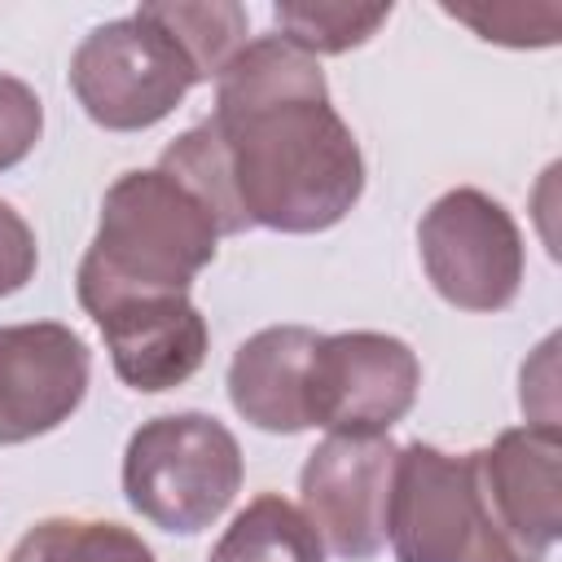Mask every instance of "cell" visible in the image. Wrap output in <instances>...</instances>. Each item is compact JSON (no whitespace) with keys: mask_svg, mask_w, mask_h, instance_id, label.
Masks as SVG:
<instances>
[{"mask_svg":"<svg viewBox=\"0 0 562 562\" xmlns=\"http://www.w3.org/2000/svg\"><path fill=\"white\" fill-rule=\"evenodd\" d=\"M206 123L246 224L325 233L364 193V154L334 110L316 57L281 35L246 40L233 53Z\"/></svg>","mask_w":562,"mask_h":562,"instance_id":"6da1fadb","label":"cell"},{"mask_svg":"<svg viewBox=\"0 0 562 562\" xmlns=\"http://www.w3.org/2000/svg\"><path fill=\"white\" fill-rule=\"evenodd\" d=\"M215 246L220 228L193 189L162 167L123 171L105 189L97 237L79 259V307L92 316L132 294H189Z\"/></svg>","mask_w":562,"mask_h":562,"instance_id":"7a4b0ae2","label":"cell"},{"mask_svg":"<svg viewBox=\"0 0 562 562\" xmlns=\"http://www.w3.org/2000/svg\"><path fill=\"white\" fill-rule=\"evenodd\" d=\"M386 540L395 562H544L496 518L479 452L452 457L422 439L395 457Z\"/></svg>","mask_w":562,"mask_h":562,"instance_id":"3957f363","label":"cell"},{"mask_svg":"<svg viewBox=\"0 0 562 562\" xmlns=\"http://www.w3.org/2000/svg\"><path fill=\"white\" fill-rule=\"evenodd\" d=\"M241 487L237 435L211 413H162L149 417L123 452V496L127 505L171 531H206Z\"/></svg>","mask_w":562,"mask_h":562,"instance_id":"277c9868","label":"cell"},{"mask_svg":"<svg viewBox=\"0 0 562 562\" xmlns=\"http://www.w3.org/2000/svg\"><path fill=\"white\" fill-rule=\"evenodd\" d=\"M193 83L202 79L184 48L140 9L92 26L70 57V92L105 132H140L162 123Z\"/></svg>","mask_w":562,"mask_h":562,"instance_id":"5b68a950","label":"cell"},{"mask_svg":"<svg viewBox=\"0 0 562 562\" xmlns=\"http://www.w3.org/2000/svg\"><path fill=\"white\" fill-rule=\"evenodd\" d=\"M422 268L435 294L461 312H501L522 285V233L483 189H448L417 224Z\"/></svg>","mask_w":562,"mask_h":562,"instance_id":"8992f818","label":"cell"},{"mask_svg":"<svg viewBox=\"0 0 562 562\" xmlns=\"http://www.w3.org/2000/svg\"><path fill=\"white\" fill-rule=\"evenodd\" d=\"M422 386L413 347L395 334H321L307 364V426L329 435H386Z\"/></svg>","mask_w":562,"mask_h":562,"instance_id":"52a82bcc","label":"cell"},{"mask_svg":"<svg viewBox=\"0 0 562 562\" xmlns=\"http://www.w3.org/2000/svg\"><path fill=\"white\" fill-rule=\"evenodd\" d=\"M400 448L386 435H329L299 470L303 514L347 562L378 558L386 544V505Z\"/></svg>","mask_w":562,"mask_h":562,"instance_id":"ba28073f","label":"cell"},{"mask_svg":"<svg viewBox=\"0 0 562 562\" xmlns=\"http://www.w3.org/2000/svg\"><path fill=\"white\" fill-rule=\"evenodd\" d=\"M92 356L70 325H0V448L57 430L88 395Z\"/></svg>","mask_w":562,"mask_h":562,"instance_id":"9c48e42d","label":"cell"},{"mask_svg":"<svg viewBox=\"0 0 562 562\" xmlns=\"http://www.w3.org/2000/svg\"><path fill=\"white\" fill-rule=\"evenodd\" d=\"M114 373L132 391H171L189 382L211 347V329L189 294H132L92 312Z\"/></svg>","mask_w":562,"mask_h":562,"instance_id":"30bf717a","label":"cell"},{"mask_svg":"<svg viewBox=\"0 0 562 562\" xmlns=\"http://www.w3.org/2000/svg\"><path fill=\"white\" fill-rule=\"evenodd\" d=\"M558 465L562 439L553 426H514L501 430L492 448H479V470L496 518L522 549L540 558L553 549L562 531Z\"/></svg>","mask_w":562,"mask_h":562,"instance_id":"8fae6325","label":"cell"},{"mask_svg":"<svg viewBox=\"0 0 562 562\" xmlns=\"http://www.w3.org/2000/svg\"><path fill=\"white\" fill-rule=\"evenodd\" d=\"M321 334L307 325H268L250 334L228 364V400L237 417L268 435L307 430V364Z\"/></svg>","mask_w":562,"mask_h":562,"instance_id":"7c38bea8","label":"cell"},{"mask_svg":"<svg viewBox=\"0 0 562 562\" xmlns=\"http://www.w3.org/2000/svg\"><path fill=\"white\" fill-rule=\"evenodd\" d=\"M211 562H325V540L299 505L263 492L228 522Z\"/></svg>","mask_w":562,"mask_h":562,"instance_id":"4fadbf2b","label":"cell"},{"mask_svg":"<svg viewBox=\"0 0 562 562\" xmlns=\"http://www.w3.org/2000/svg\"><path fill=\"white\" fill-rule=\"evenodd\" d=\"M9 562H154V549L110 518H44L13 544Z\"/></svg>","mask_w":562,"mask_h":562,"instance_id":"5bb4252c","label":"cell"},{"mask_svg":"<svg viewBox=\"0 0 562 562\" xmlns=\"http://www.w3.org/2000/svg\"><path fill=\"white\" fill-rule=\"evenodd\" d=\"M140 13L184 48L198 79H220V70L246 44V9L233 0H211V4L149 0L140 4Z\"/></svg>","mask_w":562,"mask_h":562,"instance_id":"9a60e30c","label":"cell"},{"mask_svg":"<svg viewBox=\"0 0 562 562\" xmlns=\"http://www.w3.org/2000/svg\"><path fill=\"white\" fill-rule=\"evenodd\" d=\"M391 18V4H277L272 22L285 44L307 57H338L369 44Z\"/></svg>","mask_w":562,"mask_h":562,"instance_id":"2e32d148","label":"cell"},{"mask_svg":"<svg viewBox=\"0 0 562 562\" xmlns=\"http://www.w3.org/2000/svg\"><path fill=\"white\" fill-rule=\"evenodd\" d=\"M158 167L171 171L184 189H193L202 198V206L211 211L220 237H233V233H246V215L233 198V184H228V171H224V154H220V140H215V127L211 123H198L189 132H180L162 154H158Z\"/></svg>","mask_w":562,"mask_h":562,"instance_id":"e0dca14e","label":"cell"},{"mask_svg":"<svg viewBox=\"0 0 562 562\" xmlns=\"http://www.w3.org/2000/svg\"><path fill=\"white\" fill-rule=\"evenodd\" d=\"M448 18L474 26L483 40L492 44H509V48H544L558 40V26H562V9L558 4H492V9H452L443 4Z\"/></svg>","mask_w":562,"mask_h":562,"instance_id":"ac0fdd59","label":"cell"},{"mask_svg":"<svg viewBox=\"0 0 562 562\" xmlns=\"http://www.w3.org/2000/svg\"><path fill=\"white\" fill-rule=\"evenodd\" d=\"M44 132V101L35 97L31 83L13 79L0 70V171L18 167Z\"/></svg>","mask_w":562,"mask_h":562,"instance_id":"d6986e66","label":"cell"},{"mask_svg":"<svg viewBox=\"0 0 562 562\" xmlns=\"http://www.w3.org/2000/svg\"><path fill=\"white\" fill-rule=\"evenodd\" d=\"M35 263H40V246L31 224L9 202H0V299L18 294L35 277Z\"/></svg>","mask_w":562,"mask_h":562,"instance_id":"ffe728a7","label":"cell"}]
</instances>
